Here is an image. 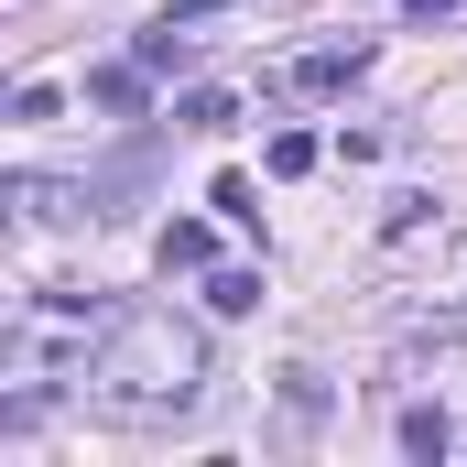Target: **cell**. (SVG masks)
Returning <instances> with one entry per match:
<instances>
[{"label":"cell","mask_w":467,"mask_h":467,"mask_svg":"<svg viewBox=\"0 0 467 467\" xmlns=\"http://www.w3.org/2000/svg\"><path fill=\"white\" fill-rule=\"evenodd\" d=\"M207 391V348L163 316H130L109 348H99V402L109 413H185Z\"/></svg>","instance_id":"1"},{"label":"cell","mask_w":467,"mask_h":467,"mask_svg":"<svg viewBox=\"0 0 467 467\" xmlns=\"http://www.w3.org/2000/svg\"><path fill=\"white\" fill-rule=\"evenodd\" d=\"M88 99H99V109H141V99H152V66H141V55H130V66H99V77H88Z\"/></svg>","instance_id":"2"},{"label":"cell","mask_w":467,"mask_h":467,"mask_svg":"<svg viewBox=\"0 0 467 467\" xmlns=\"http://www.w3.org/2000/svg\"><path fill=\"white\" fill-rule=\"evenodd\" d=\"M358 66H369V44H316V55L294 66V88H348Z\"/></svg>","instance_id":"3"},{"label":"cell","mask_w":467,"mask_h":467,"mask_svg":"<svg viewBox=\"0 0 467 467\" xmlns=\"http://www.w3.org/2000/svg\"><path fill=\"white\" fill-rule=\"evenodd\" d=\"M402 446H413V457H446V446H457V424H446V413H424V402H413V413H402Z\"/></svg>","instance_id":"4"},{"label":"cell","mask_w":467,"mask_h":467,"mask_svg":"<svg viewBox=\"0 0 467 467\" xmlns=\"http://www.w3.org/2000/svg\"><path fill=\"white\" fill-rule=\"evenodd\" d=\"M163 272H207V229H196V218L163 229Z\"/></svg>","instance_id":"5"},{"label":"cell","mask_w":467,"mask_h":467,"mask_svg":"<svg viewBox=\"0 0 467 467\" xmlns=\"http://www.w3.org/2000/svg\"><path fill=\"white\" fill-rule=\"evenodd\" d=\"M141 66L174 77V66H185V22H152V33H141Z\"/></svg>","instance_id":"6"},{"label":"cell","mask_w":467,"mask_h":467,"mask_svg":"<svg viewBox=\"0 0 467 467\" xmlns=\"http://www.w3.org/2000/svg\"><path fill=\"white\" fill-rule=\"evenodd\" d=\"M207 305H218V316H250V305H261V272H218Z\"/></svg>","instance_id":"7"},{"label":"cell","mask_w":467,"mask_h":467,"mask_svg":"<svg viewBox=\"0 0 467 467\" xmlns=\"http://www.w3.org/2000/svg\"><path fill=\"white\" fill-rule=\"evenodd\" d=\"M229 119H239L229 88H196V99H185V130H229Z\"/></svg>","instance_id":"8"},{"label":"cell","mask_w":467,"mask_h":467,"mask_svg":"<svg viewBox=\"0 0 467 467\" xmlns=\"http://www.w3.org/2000/svg\"><path fill=\"white\" fill-rule=\"evenodd\" d=\"M218 11H239V0H174L163 22H218Z\"/></svg>","instance_id":"9"},{"label":"cell","mask_w":467,"mask_h":467,"mask_svg":"<svg viewBox=\"0 0 467 467\" xmlns=\"http://www.w3.org/2000/svg\"><path fill=\"white\" fill-rule=\"evenodd\" d=\"M402 11H413V22H446V11H457V0H402Z\"/></svg>","instance_id":"10"}]
</instances>
